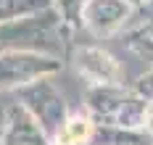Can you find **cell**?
Returning a JSON list of instances; mask_svg holds the SVG:
<instances>
[{
	"mask_svg": "<svg viewBox=\"0 0 153 145\" xmlns=\"http://www.w3.org/2000/svg\"><path fill=\"white\" fill-rule=\"evenodd\" d=\"M74 29L66 27L61 13L50 5L32 16L0 24V53L21 50V53H40L66 61V53L74 45Z\"/></svg>",
	"mask_w": 153,
	"mask_h": 145,
	"instance_id": "cell-1",
	"label": "cell"
},
{
	"mask_svg": "<svg viewBox=\"0 0 153 145\" xmlns=\"http://www.w3.org/2000/svg\"><path fill=\"white\" fill-rule=\"evenodd\" d=\"M148 100L140 98L132 87H87L82 108L90 113L98 127L124 129V132H140L143 116H145Z\"/></svg>",
	"mask_w": 153,
	"mask_h": 145,
	"instance_id": "cell-2",
	"label": "cell"
},
{
	"mask_svg": "<svg viewBox=\"0 0 153 145\" xmlns=\"http://www.w3.org/2000/svg\"><path fill=\"white\" fill-rule=\"evenodd\" d=\"M16 103L34 119V124L40 127V132L48 137L50 145L56 140L58 129L63 127L66 116L71 113L63 92L56 87L53 79H40L34 84H29V87H24V90H19L16 92Z\"/></svg>",
	"mask_w": 153,
	"mask_h": 145,
	"instance_id": "cell-3",
	"label": "cell"
},
{
	"mask_svg": "<svg viewBox=\"0 0 153 145\" xmlns=\"http://www.w3.org/2000/svg\"><path fill=\"white\" fill-rule=\"evenodd\" d=\"M66 61L74 69V74L82 82H87V87H116L124 84V66L122 61L106 50L103 45L95 42H76L69 48Z\"/></svg>",
	"mask_w": 153,
	"mask_h": 145,
	"instance_id": "cell-4",
	"label": "cell"
},
{
	"mask_svg": "<svg viewBox=\"0 0 153 145\" xmlns=\"http://www.w3.org/2000/svg\"><path fill=\"white\" fill-rule=\"evenodd\" d=\"M61 69L63 61L50 55L21 50L0 53V92H19L40 79H53Z\"/></svg>",
	"mask_w": 153,
	"mask_h": 145,
	"instance_id": "cell-5",
	"label": "cell"
},
{
	"mask_svg": "<svg viewBox=\"0 0 153 145\" xmlns=\"http://www.w3.org/2000/svg\"><path fill=\"white\" fill-rule=\"evenodd\" d=\"M135 8L127 0H85L79 11V29L92 40H111L129 29Z\"/></svg>",
	"mask_w": 153,
	"mask_h": 145,
	"instance_id": "cell-6",
	"label": "cell"
},
{
	"mask_svg": "<svg viewBox=\"0 0 153 145\" xmlns=\"http://www.w3.org/2000/svg\"><path fill=\"white\" fill-rule=\"evenodd\" d=\"M92 135H95V121L90 119V113L85 108H71L53 145H90Z\"/></svg>",
	"mask_w": 153,
	"mask_h": 145,
	"instance_id": "cell-7",
	"label": "cell"
},
{
	"mask_svg": "<svg viewBox=\"0 0 153 145\" xmlns=\"http://www.w3.org/2000/svg\"><path fill=\"white\" fill-rule=\"evenodd\" d=\"M122 45L140 61H148L153 66V21H135L129 29H124Z\"/></svg>",
	"mask_w": 153,
	"mask_h": 145,
	"instance_id": "cell-8",
	"label": "cell"
},
{
	"mask_svg": "<svg viewBox=\"0 0 153 145\" xmlns=\"http://www.w3.org/2000/svg\"><path fill=\"white\" fill-rule=\"evenodd\" d=\"M50 5H53V0H0V24L32 16L37 11L50 8Z\"/></svg>",
	"mask_w": 153,
	"mask_h": 145,
	"instance_id": "cell-9",
	"label": "cell"
},
{
	"mask_svg": "<svg viewBox=\"0 0 153 145\" xmlns=\"http://www.w3.org/2000/svg\"><path fill=\"white\" fill-rule=\"evenodd\" d=\"M85 0H53V8L61 13V18L66 21L69 29L79 32V11H82Z\"/></svg>",
	"mask_w": 153,
	"mask_h": 145,
	"instance_id": "cell-10",
	"label": "cell"
},
{
	"mask_svg": "<svg viewBox=\"0 0 153 145\" xmlns=\"http://www.w3.org/2000/svg\"><path fill=\"white\" fill-rule=\"evenodd\" d=\"M132 90H135L140 98H145L148 103H153V66H148L137 79L132 82Z\"/></svg>",
	"mask_w": 153,
	"mask_h": 145,
	"instance_id": "cell-11",
	"label": "cell"
},
{
	"mask_svg": "<svg viewBox=\"0 0 153 145\" xmlns=\"http://www.w3.org/2000/svg\"><path fill=\"white\" fill-rule=\"evenodd\" d=\"M140 132L153 143V103L145 106V116H143V127H140Z\"/></svg>",
	"mask_w": 153,
	"mask_h": 145,
	"instance_id": "cell-12",
	"label": "cell"
},
{
	"mask_svg": "<svg viewBox=\"0 0 153 145\" xmlns=\"http://www.w3.org/2000/svg\"><path fill=\"white\" fill-rule=\"evenodd\" d=\"M135 21H153V0H148L145 5H140L137 11H135V18H132V24ZM129 24V27H132Z\"/></svg>",
	"mask_w": 153,
	"mask_h": 145,
	"instance_id": "cell-13",
	"label": "cell"
},
{
	"mask_svg": "<svg viewBox=\"0 0 153 145\" xmlns=\"http://www.w3.org/2000/svg\"><path fill=\"white\" fill-rule=\"evenodd\" d=\"M127 3H129V5H132V8H135V11H137L140 5H145V3H148V0H127Z\"/></svg>",
	"mask_w": 153,
	"mask_h": 145,
	"instance_id": "cell-14",
	"label": "cell"
},
{
	"mask_svg": "<svg viewBox=\"0 0 153 145\" xmlns=\"http://www.w3.org/2000/svg\"><path fill=\"white\" fill-rule=\"evenodd\" d=\"M0 145H3V116H0Z\"/></svg>",
	"mask_w": 153,
	"mask_h": 145,
	"instance_id": "cell-15",
	"label": "cell"
}]
</instances>
